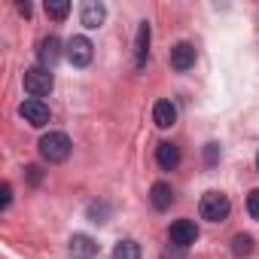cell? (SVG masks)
<instances>
[{
	"mask_svg": "<svg viewBox=\"0 0 259 259\" xmlns=\"http://www.w3.org/2000/svg\"><path fill=\"white\" fill-rule=\"evenodd\" d=\"M37 150H40V159H43V162L58 165V162H67V156H70L73 144H70V138H67L64 132H49V135H43V138H40Z\"/></svg>",
	"mask_w": 259,
	"mask_h": 259,
	"instance_id": "cell-1",
	"label": "cell"
},
{
	"mask_svg": "<svg viewBox=\"0 0 259 259\" xmlns=\"http://www.w3.org/2000/svg\"><path fill=\"white\" fill-rule=\"evenodd\" d=\"M198 213H201V220H207V223H223V220H229V213H232V201H229V195L210 189V192L201 195Z\"/></svg>",
	"mask_w": 259,
	"mask_h": 259,
	"instance_id": "cell-2",
	"label": "cell"
},
{
	"mask_svg": "<svg viewBox=\"0 0 259 259\" xmlns=\"http://www.w3.org/2000/svg\"><path fill=\"white\" fill-rule=\"evenodd\" d=\"M22 82H25V92L31 95V98H46L52 89H55V76H52V70H46V67H28L25 70V76H22Z\"/></svg>",
	"mask_w": 259,
	"mask_h": 259,
	"instance_id": "cell-3",
	"label": "cell"
},
{
	"mask_svg": "<svg viewBox=\"0 0 259 259\" xmlns=\"http://www.w3.org/2000/svg\"><path fill=\"white\" fill-rule=\"evenodd\" d=\"M64 55H67V61H70L73 67H89L92 58H95V46H92L89 37L76 34V37L67 40V52H64Z\"/></svg>",
	"mask_w": 259,
	"mask_h": 259,
	"instance_id": "cell-4",
	"label": "cell"
},
{
	"mask_svg": "<svg viewBox=\"0 0 259 259\" xmlns=\"http://www.w3.org/2000/svg\"><path fill=\"white\" fill-rule=\"evenodd\" d=\"M168 241H171L174 247H180V250L192 247V244L198 241V226H195V220H177V223H171Z\"/></svg>",
	"mask_w": 259,
	"mask_h": 259,
	"instance_id": "cell-5",
	"label": "cell"
},
{
	"mask_svg": "<svg viewBox=\"0 0 259 259\" xmlns=\"http://www.w3.org/2000/svg\"><path fill=\"white\" fill-rule=\"evenodd\" d=\"M37 61H40V67H46V70H52V67L61 61V40H58L55 34H49V37H43V40L37 43Z\"/></svg>",
	"mask_w": 259,
	"mask_h": 259,
	"instance_id": "cell-6",
	"label": "cell"
},
{
	"mask_svg": "<svg viewBox=\"0 0 259 259\" xmlns=\"http://www.w3.org/2000/svg\"><path fill=\"white\" fill-rule=\"evenodd\" d=\"M168 61H171V67H174L177 73H186L189 67H195V46H192V43H186V40L174 43V46H171Z\"/></svg>",
	"mask_w": 259,
	"mask_h": 259,
	"instance_id": "cell-7",
	"label": "cell"
},
{
	"mask_svg": "<svg viewBox=\"0 0 259 259\" xmlns=\"http://www.w3.org/2000/svg\"><path fill=\"white\" fill-rule=\"evenodd\" d=\"M19 116H22L28 125H34V128H43V125L49 122V107H46L43 101H37V98H28V101H22V107H19Z\"/></svg>",
	"mask_w": 259,
	"mask_h": 259,
	"instance_id": "cell-8",
	"label": "cell"
},
{
	"mask_svg": "<svg viewBox=\"0 0 259 259\" xmlns=\"http://www.w3.org/2000/svg\"><path fill=\"white\" fill-rule=\"evenodd\" d=\"M180 147L177 144H171V141H162L159 147H156V162H159V168L162 171H174L177 165H180Z\"/></svg>",
	"mask_w": 259,
	"mask_h": 259,
	"instance_id": "cell-9",
	"label": "cell"
},
{
	"mask_svg": "<svg viewBox=\"0 0 259 259\" xmlns=\"http://www.w3.org/2000/svg\"><path fill=\"white\" fill-rule=\"evenodd\" d=\"M107 19V7L104 4H95V0H89V4H82V13H79V22L89 28V31H98Z\"/></svg>",
	"mask_w": 259,
	"mask_h": 259,
	"instance_id": "cell-10",
	"label": "cell"
},
{
	"mask_svg": "<svg viewBox=\"0 0 259 259\" xmlns=\"http://www.w3.org/2000/svg\"><path fill=\"white\" fill-rule=\"evenodd\" d=\"M67 250H70L73 259H92V256H98V244H95V238H89V235H82V232L70 238Z\"/></svg>",
	"mask_w": 259,
	"mask_h": 259,
	"instance_id": "cell-11",
	"label": "cell"
},
{
	"mask_svg": "<svg viewBox=\"0 0 259 259\" xmlns=\"http://www.w3.org/2000/svg\"><path fill=\"white\" fill-rule=\"evenodd\" d=\"M147 58H150V22H141L138 34H135V61H138V67H144Z\"/></svg>",
	"mask_w": 259,
	"mask_h": 259,
	"instance_id": "cell-12",
	"label": "cell"
},
{
	"mask_svg": "<svg viewBox=\"0 0 259 259\" xmlns=\"http://www.w3.org/2000/svg\"><path fill=\"white\" fill-rule=\"evenodd\" d=\"M153 122L159 125V128H171L174 122H177V107H174V101H156L153 104Z\"/></svg>",
	"mask_w": 259,
	"mask_h": 259,
	"instance_id": "cell-13",
	"label": "cell"
},
{
	"mask_svg": "<svg viewBox=\"0 0 259 259\" xmlns=\"http://www.w3.org/2000/svg\"><path fill=\"white\" fill-rule=\"evenodd\" d=\"M150 201H153L156 210H168V207L174 204V189H171V183H165V180L153 183V189H150Z\"/></svg>",
	"mask_w": 259,
	"mask_h": 259,
	"instance_id": "cell-14",
	"label": "cell"
},
{
	"mask_svg": "<svg viewBox=\"0 0 259 259\" xmlns=\"http://www.w3.org/2000/svg\"><path fill=\"white\" fill-rule=\"evenodd\" d=\"M113 259H141V244L135 238H125L113 247Z\"/></svg>",
	"mask_w": 259,
	"mask_h": 259,
	"instance_id": "cell-15",
	"label": "cell"
},
{
	"mask_svg": "<svg viewBox=\"0 0 259 259\" xmlns=\"http://www.w3.org/2000/svg\"><path fill=\"white\" fill-rule=\"evenodd\" d=\"M232 253L241 259V256H250L253 253V235H247V232H238L235 238H232Z\"/></svg>",
	"mask_w": 259,
	"mask_h": 259,
	"instance_id": "cell-16",
	"label": "cell"
},
{
	"mask_svg": "<svg viewBox=\"0 0 259 259\" xmlns=\"http://www.w3.org/2000/svg\"><path fill=\"white\" fill-rule=\"evenodd\" d=\"M46 16L61 22V19L70 16V4H67V0H46Z\"/></svg>",
	"mask_w": 259,
	"mask_h": 259,
	"instance_id": "cell-17",
	"label": "cell"
},
{
	"mask_svg": "<svg viewBox=\"0 0 259 259\" xmlns=\"http://www.w3.org/2000/svg\"><path fill=\"white\" fill-rule=\"evenodd\" d=\"M107 217H110V204L107 201H92L89 204V220L92 223H107Z\"/></svg>",
	"mask_w": 259,
	"mask_h": 259,
	"instance_id": "cell-18",
	"label": "cell"
},
{
	"mask_svg": "<svg viewBox=\"0 0 259 259\" xmlns=\"http://www.w3.org/2000/svg\"><path fill=\"white\" fill-rule=\"evenodd\" d=\"M13 204V183L4 180V186H0V210H7Z\"/></svg>",
	"mask_w": 259,
	"mask_h": 259,
	"instance_id": "cell-19",
	"label": "cell"
},
{
	"mask_svg": "<svg viewBox=\"0 0 259 259\" xmlns=\"http://www.w3.org/2000/svg\"><path fill=\"white\" fill-rule=\"evenodd\" d=\"M247 213L253 220H259V189H250V195H247Z\"/></svg>",
	"mask_w": 259,
	"mask_h": 259,
	"instance_id": "cell-20",
	"label": "cell"
},
{
	"mask_svg": "<svg viewBox=\"0 0 259 259\" xmlns=\"http://www.w3.org/2000/svg\"><path fill=\"white\" fill-rule=\"evenodd\" d=\"M25 171H28V180H31V183H34V186H37V183H40V180H43V171H40V168H37V165H28V168H25Z\"/></svg>",
	"mask_w": 259,
	"mask_h": 259,
	"instance_id": "cell-21",
	"label": "cell"
},
{
	"mask_svg": "<svg viewBox=\"0 0 259 259\" xmlns=\"http://www.w3.org/2000/svg\"><path fill=\"white\" fill-rule=\"evenodd\" d=\"M217 153H220V147L217 144H207V162H217Z\"/></svg>",
	"mask_w": 259,
	"mask_h": 259,
	"instance_id": "cell-22",
	"label": "cell"
},
{
	"mask_svg": "<svg viewBox=\"0 0 259 259\" xmlns=\"http://www.w3.org/2000/svg\"><path fill=\"white\" fill-rule=\"evenodd\" d=\"M19 13L22 16H31V4H19Z\"/></svg>",
	"mask_w": 259,
	"mask_h": 259,
	"instance_id": "cell-23",
	"label": "cell"
},
{
	"mask_svg": "<svg viewBox=\"0 0 259 259\" xmlns=\"http://www.w3.org/2000/svg\"><path fill=\"white\" fill-rule=\"evenodd\" d=\"M256 171H259V153H256Z\"/></svg>",
	"mask_w": 259,
	"mask_h": 259,
	"instance_id": "cell-24",
	"label": "cell"
}]
</instances>
